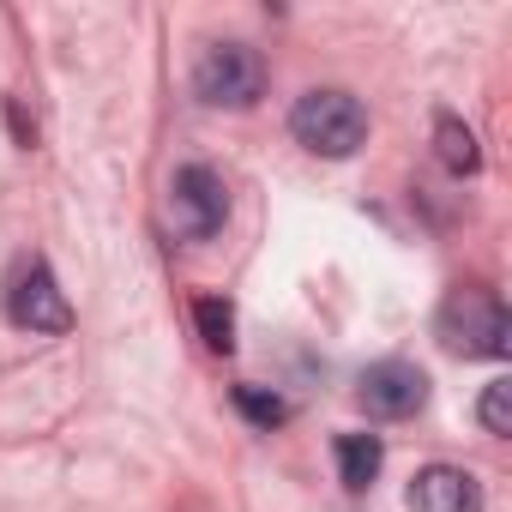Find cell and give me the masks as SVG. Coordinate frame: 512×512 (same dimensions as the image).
I'll use <instances>...</instances> for the list:
<instances>
[{
  "label": "cell",
  "mask_w": 512,
  "mask_h": 512,
  "mask_svg": "<svg viewBox=\"0 0 512 512\" xmlns=\"http://www.w3.org/2000/svg\"><path fill=\"white\" fill-rule=\"evenodd\" d=\"M290 133H296V145H308L314 157H356L362 139H368V109H362V97H350V91H338V85H314V91L296 97Z\"/></svg>",
  "instance_id": "cell-1"
},
{
  "label": "cell",
  "mask_w": 512,
  "mask_h": 512,
  "mask_svg": "<svg viewBox=\"0 0 512 512\" xmlns=\"http://www.w3.org/2000/svg\"><path fill=\"white\" fill-rule=\"evenodd\" d=\"M440 344L452 356H470V362H500L512 350V326H506V308L494 290H452L440 302V320H434Z\"/></svg>",
  "instance_id": "cell-2"
},
{
  "label": "cell",
  "mask_w": 512,
  "mask_h": 512,
  "mask_svg": "<svg viewBox=\"0 0 512 512\" xmlns=\"http://www.w3.org/2000/svg\"><path fill=\"white\" fill-rule=\"evenodd\" d=\"M193 91L211 109H253L266 97V61L247 43H211L193 67Z\"/></svg>",
  "instance_id": "cell-3"
},
{
  "label": "cell",
  "mask_w": 512,
  "mask_h": 512,
  "mask_svg": "<svg viewBox=\"0 0 512 512\" xmlns=\"http://www.w3.org/2000/svg\"><path fill=\"white\" fill-rule=\"evenodd\" d=\"M169 229L175 241H211L223 223H229V187L217 181V169L205 163H181L169 175Z\"/></svg>",
  "instance_id": "cell-4"
},
{
  "label": "cell",
  "mask_w": 512,
  "mask_h": 512,
  "mask_svg": "<svg viewBox=\"0 0 512 512\" xmlns=\"http://www.w3.org/2000/svg\"><path fill=\"white\" fill-rule=\"evenodd\" d=\"M7 320L19 332H37V338H61L73 326V308H67V290L55 284V272L43 260L19 266L13 284H7Z\"/></svg>",
  "instance_id": "cell-5"
},
{
  "label": "cell",
  "mask_w": 512,
  "mask_h": 512,
  "mask_svg": "<svg viewBox=\"0 0 512 512\" xmlns=\"http://www.w3.org/2000/svg\"><path fill=\"white\" fill-rule=\"evenodd\" d=\"M356 404H362L368 416H380V422H404V416H416V410L428 404V374H422L416 362L386 356V362L362 368V380H356Z\"/></svg>",
  "instance_id": "cell-6"
},
{
  "label": "cell",
  "mask_w": 512,
  "mask_h": 512,
  "mask_svg": "<svg viewBox=\"0 0 512 512\" xmlns=\"http://www.w3.org/2000/svg\"><path fill=\"white\" fill-rule=\"evenodd\" d=\"M410 512H482V482L458 464H422L410 476Z\"/></svg>",
  "instance_id": "cell-7"
},
{
  "label": "cell",
  "mask_w": 512,
  "mask_h": 512,
  "mask_svg": "<svg viewBox=\"0 0 512 512\" xmlns=\"http://www.w3.org/2000/svg\"><path fill=\"white\" fill-rule=\"evenodd\" d=\"M338 476H344V488H368L374 476H380V464H386V446H380V434H338Z\"/></svg>",
  "instance_id": "cell-8"
},
{
  "label": "cell",
  "mask_w": 512,
  "mask_h": 512,
  "mask_svg": "<svg viewBox=\"0 0 512 512\" xmlns=\"http://www.w3.org/2000/svg\"><path fill=\"white\" fill-rule=\"evenodd\" d=\"M434 151L446 163V175H476L482 169V151H476V133L458 121V115H440L434 121Z\"/></svg>",
  "instance_id": "cell-9"
},
{
  "label": "cell",
  "mask_w": 512,
  "mask_h": 512,
  "mask_svg": "<svg viewBox=\"0 0 512 512\" xmlns=\"http://www.w3.org/2000/svg\"><path fill=\"white\" fill-rule=\"evenodd\" d=\"M193 326H199V338H205L211 356H229L235 350V308L223 296H199L193 302Z\"/></svg>",
  "instance_id": "cell-10"
},
{
  "label": "cell",
  "mask_w": 512,
  "mask_h": 512,
  "mask_svg": "<svg viewBox=\"0 0 512 512\" xmlns=\"http://www.w3.org/2000/svg\"><path fill=\"white\" fill-rule=\"evenodd\" d=\"M235 410H241L253 428H278V422L290 416V404H284L278 392H260V386H235Z\"/></svg>",
  "instance_id": "cell-11"
},
{
  "label": "cell",
  "mask_w": 512,
  "mask_h": 512,
  "mask_svg": "<svg viewBox=\"0 0 512 512\" xmlns=\"http://www.w3.org/2000/svg\"><path fill=\"white\" fill-rule=\"evenodd\" d=\"M476 416H482V428H488L494 440H506V434H512V380H488Z\"/></svg>",
  "instance_id": "cell-12"
}]
</instances>
